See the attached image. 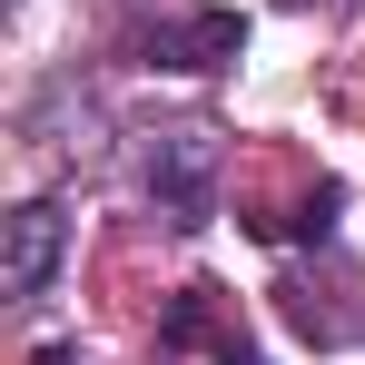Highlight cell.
Masks as SVG:
<instances>
[{
	"label": "cell",
	"instance_id": "cell-5",
	"mask_svg": "<svg viewBox=\"0 0 365 365\" xmlns=\"http://www.w3.org/2000/svg\"><path fill=\"white\" fill-rule=\"evenodd\" d=\"M336 207H346V187H336V178H306V187H297V207L257 217L247 237H267V247H326V237H336Z\"/></svg>",
	"mask_w": 365,
	"mask_h": 365
},
{
	"label": "cell",
	"instance_id": "cell-3",
	"mask_svg": "<svg viewBox=\"0 0 365 365\" xmlns=\"http://www.w3.org/2000/svg\"><path fill=\"white\" fill-rule=\"evenodd\" d=\"M197 346H207V365H267V356L237 336L227 287H207V277H197V287H178V297H168V316H158V356H197Z\"/></svg>",
	"mask_w": 365,
	"mask_h": 365
},
{
	"label": "cell",
	"instance_id": "cell-2",
	"mask_svg": "<svg viewBox=\"0 0 365 365\" xmlns=\"http://www.w3.org/2000/svg\"><path fill=\"white\" fill-rule=\"evenodd\" d=\"M119 50L138 69H227L247 50V10H168V20H128L119 30Z\"/></svg>",
	"mask_w": 365,
	"mask_h": 365
},
{
	"label": "cell",
	"instance_id": "cell-4",
	"mask_svg": "<svg viewBox=\"0 0 365 365\" xmlns=\"http://www.w3.org/2000/svg\"><path fill=\"white\" fill-rule=\"evenodd\" d=\"M60 257H69V217H60V197H20V207H10V257H0V297H10V306L50 297Z\"/></svg>",
	"mask_w": 365,
	"mask_h": 365
},
{
	"label": "cell",
	"instance_id": "cell-1",
	"mask_svg": "<svg viewBox=\"0 0 365 365\" xmlns=\"http://www.w3.org/2000/svg\"><path fill=\"white\" fill-rule=\"evenodd\" d=\"M217 168H227V138L207 119H178V128H148L138 148V187L168 227H207L217 217Z\"/></svg>",
	"mask_w": 365,
	"mask_h": 365
},
{
	"label": "cell",
	"instance_id": "cell-6",
	"mask_svg": "<svg viewBox=\"0 0 365 365\" xmlns=\"http://www.w3.org/2000/svg\"><path fill=\"white\" fill-rule=\"evenodd\" d=\"M30 365H79V346H40V356H30Z\"/></svg>",
	"mask_w": 365,
	"mask_h": 365
}]
</instances>
